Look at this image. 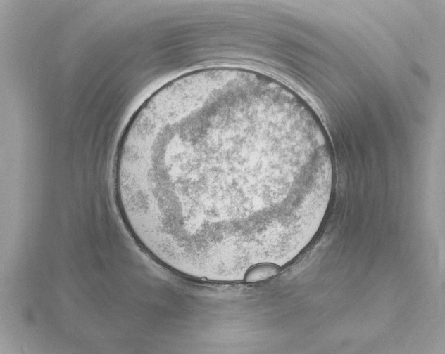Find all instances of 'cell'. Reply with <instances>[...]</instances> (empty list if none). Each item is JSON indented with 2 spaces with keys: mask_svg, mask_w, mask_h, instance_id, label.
I'll use <instances>...</instances> for the list:
<instances>
[{
  "mask_svg": "<svg viewBox=\"0 0 445 354\" xmlns=\"http://www.w3.org/2000/svg\"><path fill=\"white\" fill-rule=\"evenodd\" d=\"M113 181L130 232L165 266L218 282L284 261L335 183L320 119L271 75L215 66L149 96L126 125Z\"/></svg>",
  "mask_w": 445,
  "mask_h": 354,
  "instance_id": "6da1fadb",
  "label": "cell"
}]
</instances>
